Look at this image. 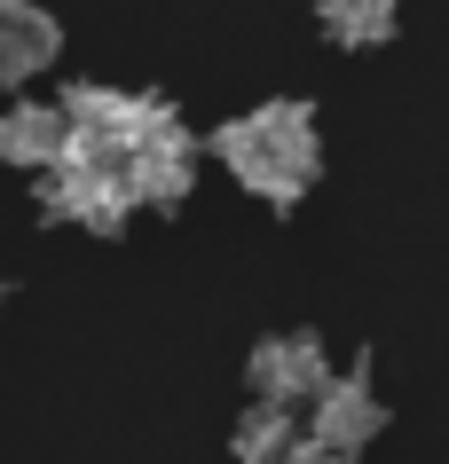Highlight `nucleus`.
I'll return each mask as SVG.
<instances>
[{"label": "nucleus", "instance_id": "nucleus-5", "mask_svg": "<svg viewBox=\"0 0 449 464\" xmlns=\"http://www.w3.org/2000/svg\"><path fill=\"white\" fill-rule=\"evenodd\" d=\"M324 378H331V362H324V339L316 331H284V339H260L252 346V393L260 401H316L324 393Z\"/></svg>", "mask_w": 449, "mask_h": 464}, {"label": "nucleus", "instance_id": "nucleus-7", "mask_svg": "<svg viewBox=\"0 0 449 464\" xmlns=\"http://www.w3.org/2000/svg\"><path fill=\"white\" fill-rule=\"evenodd\" d=\"M0 158L48 173L55 158H63V111H55V102H8V111H0Z\"/></svg>", "mask_w": 449, "mask_h": 464}, {"label": "nucleus", "instance_id": "nucleus-6", "mask_svg": "<svg viewBox=\"0 0 449 464\" xmlns=\"http://www.w3.org/2000/svg\"><path fill=\"white\" fill-rule=\"evenodd\" d=\"M63 48V32H55L48 8H32V0H0V87H24L40 79Z\"/></svg>", "mask_w": 449, "mask_h": 464}, {"label": "nucleus", "instance_id": "nucleus-9", "mask_svg": "<svg viewBox=\"0 0 449 464\" xmlns=\"http://www.w3.org/2000/svg\"><path fill=\"white\" fill-rule=\"evenodd\" d=\"M292 410L284 401H252L245 417H237V464H276L284 449H292Z\"/></svg>", "mask_w": 449, "mask_h": 464}, {"label": "nucleus", "instance_id": "nucleus-10", "mask_svg": "<svg viewBox=\"0 0 449 464\" xmlns=\"http://www.w3.org/2000/svg\"><path fill=\"white\" fill-rule=\"evenodd\" d=\"M276 464H347V457H324L316 440H292V449H284V457H276Z\"/></svg>", "mask_w": 449, "mask_h": 464}, {"label": "nucleus", "instance_id": "nucleus-1", "mask_svg": "<svg viewBox=\"0 0 449 464\" xmlns=\"http://www.w3.org/2000/svg\"><path fill=\"white\" fill-rule=\"evenodd\" d=\"M213 158L260 205H299V197L316 189V173H324V134H316V111L307 102H260V111L229 119L213 134Z\"/></svg>", "mask_w": 449, "mask_h": 464}, {"label": "nucleus", "instance_id": "nucleus-2", "mask_svg": "<svg viewBox=\"0 0 449 464\" xmlns=\"http://www.w3.org/2000/svg\"><path fill=\"white\" fill-rule=\"evenodd\" d=\"M48 213L55 220H79V228H126L134 213V189H126V150H95L63 134V158L48 166Z\"/></svg>", "mask_w": 449, "mask_h": 464}, {"label": "nucleus", "instance_id": "nucleus-3", "mask_svg": "<svg viewBox=\"0 0 449 464\" xmlns=\"http://www.w3.org/2000/svg\"><path fill=\"white\" fill-rule=\"evenodd\" d=\"M190 181H198V142H190V126L174 119V102H166L158 126L126 150V189H134V205H181Z\"/></svg>", "mask_w": 449, "mask_h": 464}, {"label": "nucleus", "instance_id": "nucleus-8", "mask_svg": "<svg viewBox=\"0 0 449 464\" xmlns=\"http://www.w3.org/2000/svg\"><path fill=\"white\" fill-rule=\"evenodd\" d=\"M316 16H324V32L339 48H378V40H395V24H402L395 0H324Z\"/></svg>", "mask_w": 449, "mask_h": 464}, {"label": "nucleus", "instance_id": "nucleus-4", "mask_svg": "<svg viewBox=\"0 0 449 464\" xmlns=\"http://www.w3.org/2000/svg\"><path fill=\"white\" fill-rule=\"evenodd\" d=\"M378 433H386V401H378L371 378L363 370L355 378H324V393H316V449L324 457H355Z\"/></svg>", "mask_w": 449, "mask_h": 464}]
</instances>
